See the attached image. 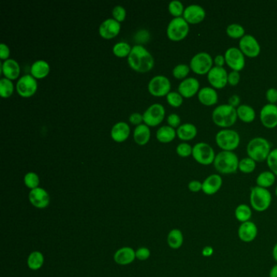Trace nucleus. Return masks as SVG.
<instances>
[{"instance_id": "34", "label": "nucleus", "mask_w": 277, "mask_h": 277, "mask_svg": "<svg viewBox=\"0 0 277 277\" xmlns=\"http://www.w3.org/2000/svg\"><path fill=\"white\" fill-rule=\"evenodd\" d=\"M176 131L174 128L169 126H164L157 130L156 138L159 142L167 143L170 142L175 138Z\"/></svg>"}, {"instance_id": "20", "label": "nucleus", "mask_w": 277, "mask_h": 277, "mask_svg": "<svg viewBox=\"0 0 277 277\" xmlns=\"http://www.w3.org/2000/svg\"><path fill=\"white\" fill-rule=\"evenodd\" d=\"M223 185V179L219 174H211L202 181V192L211 196L217 194Z\"/></svg>"}, {"instance_id": "51", "label": "nucleus", "mask_w": 277, "mask_h": 277, "mask_svg": "<svg viewBox=\"0 0 277 277\" xmlns=\"http://www.w3.org/2000/svg\"><path fill=\"white\" fill-rule=\"evenodd\" d=\"M168 123L169 126L173 127V128L179 127L180 124V116H178L177 114H170V115L168 116Z\"/></svg>"}, {"instance_id": "38", "label": "nucleus", "mask_w": 277, "mask_h": 277, "mask_svg": "<svg viewBox=\"0 0 277 277\" xmlns=\"http://www.w3.org/2000/svg\"><path fill=\"white\" fill-rule=\"evenodd\" d=\"M14 85L10 79L2 78L0 80V94L2 98H8L12 95Z\"/></svg>"}, {"instance_id": "31", "label": "nucleus", "mask_w": 277, "mask_h": 277, "mask_svg": "<svg viewBox=\"0 0 277 277\" xmlns=\"http://www.w3.org/2000/svg\"><path fill=\"white\" fill-rule=\"evenodd\" d=\"M275 174L271 171H264L256 178V185L259 187L268 189L272 187L276 182Z\"/></svg>"}, {"instance_id": "33", "label": "nucleus", "mask_w": 277, "mask_h": 277, "mask_svg": "<svg viewBox=\"0 0 277 277\" xmlns=\"http://www.w3.org/2000/svg\"><path fill=\"white\" fill-rule=\"evenodd\" d=\"M237 117L245 123H251L255 119V111L249 105L242 104L237 107Z\"/></svg>"}, {"instance_id": "36", "label": "nucleus", "mask_w": 277, "mask_h": 277, "mask_svg": "<svg viewBox=\"0 0 277 277\" xmlns=\"http://www.w3.org/2000/svg\"><path fill=\"white\" fill-rule=\"evenodd\" d=\"M245 32L246 31H245L244 27L241 25L236 24V23L229 25L226 29L227 35L229 36L230 38H235V39L244 37L246 35Z\"/></svg>"}, {"instance_id": "30", "label": "nucleus", "mask_w": 277, "mask_h": 277, "mask_svg": "<svg viewBox=\"0 0 277 277\" xmlns=\"http://www.w3.org/2000/svg\"><path fill=\"white\" fill-rule=\"evenodd\" d=\"M252 211L253 210L250 205L245 203L239 204L235 208V218L237 221H239L241 224L250 221L251 217H252V215H253V211Z\"/></svg>"}, {"instance_id": "27", "label": "nucleus", "mask_w": 277, "mask_h": 277, "mask_svg": "<svg viewBox=\"0 0 277 277\" xmlns=\"http://www.w3.org/2000/svg\"><path fill=\"white\" fill-rule=\"evenodd\" d=\"M50 72V65L45 60H37L31 66V74L35 78H44Z\"/></svg>"}, {"instance_id": "7", "label": "nucleus", "mask_w": 277, "mask_h": 277, "mask_svg": "<svg viewBox=\"0 0 277 277\" xmlns=\"http://www.w3.org/2000/svg\"><path fill=\"white\" fill-rule=\"evenodd\" d=\"M190 31L189 23L183 17L173 18L167 28V34L172 41H181L188 35Z\"/></svg>"}, {"instance_id": "41", "label": "nucleus", "mask_w": 277, "mask_h": 277, "mask_svg": "<svg viewBox=\"0 0 277 277\" xmlns=\"http://www.w3.org/2000/svg\"><path fill=\"white\" fill-rule=\"evenodd\" d=\"M168 10L171 14L175 17H181V15L184 13V6L182 2L179 0H173L169 2L168 5Z\"/></svg>"}, {"instance_id": "48", "label": "nucleus", "mask_w": 277, "mask_h": 277, "mask_svg": "<svg viewBox=\"0 0 277 277\" xmlns=\"http://www.w3.org/2000/svg\"><path fill=\"white\" fill-rule=\"evenodd\" d=\"M240 78H241V76H240L239 72L232 71L227 75V83L230 85L235 86L239 83Z\"/></svg>"}, {"instance_id": "52", "label": "nucleus", "mask_w": 277, "mask_h": 277, "mask_svg": "<svg viewBox=\"0 0 277 277\" xmlns=\"http://www.w3.org/2000/svg\"><path fill=\"white\" fill-rule=\"evenodd\" d=\"M10 55L9 48L4 43L0 44V58L2 59L7 60Z\"/></svg>"}, {"instance_id": "16", "label": "nucleus", "mask_w": 277, "mask_h": 277, "mask_svg": "<svg viewBox=\"0 0 277 277\" xmlns=\"http://www.w3.org/2000/svg\"><path fill=\"white\" fill-rule=\"evenodd\" d=\"M258 227L253 221L242 223L237 229V236L245 243H251L258 236Z\"/></svg>"}, {"instance_id": "29", "label": "nucleus", "mask_w": 277, "mask_h": 277, "mask_svg": "<svg viewBox=\"0 0 277 277\" xmlns=\"http://www.w3.org/2000/svg\"><path fill=\"white\" fill-rule=\"evenodd\" d=\"M168 247L173 250L180 249L184 243V235L178 228L171 230L167 238Z\"/></svg>"}, {"instance_id": "22", "label": "nucleus", "mask_w": 277, "mask_h": 277, "mask_svg": "<svg viewBox=\"0 0 277 277\" xmlns=\"http://www.w3.org/2000/svg\"><path fill=\"white\" fill-rule=\"evenodd\" d=\"M120 30H121L120 22L112 18L105 20L100 26V35L106 39L115 38L120 33Z\"/></svg>"}, {"instance_id": "42", "label": "nucleus", "mask_w": 277, "mask_h": 277, "mask_svg": "<svg viewBox=\"0 0 277 277\" xmlns=\"http://www.w3.org/2000/svg\"><path fill=\"white\" fill-rule=\"evenodd\" d=\"M190 71V67L188 66L187 64H180L173 69V74L176 79H185Z\"/></svg>"}, {"instance_id": "21", "label": "nucleus", "mask_w": 277, "mask_h": 277, "mask_svg": "<svg viewBox=\"0 0 277 277\" xmlns=\"http://www.w3.org/2000/svg\"><path fill=\"white\" fill-rule=\"evenodd\" d=\"M200 83L199 80L194 77H188L183 80L178 86V91L184 98L193 97L199 93Z\"/></svg>"}, {"instance_id": "47", "label": "nucleus", "mask_w": 277, "mask_h": 277, "mask_svg": "<svg viewBox=\"0 0 277 277\" xmlns=\"http://www.w3.org/2000/svg\"><path fill=\"white\" fill-rule=\"evenodd\" d=\"M151 256V251L147 247H141L136 251V258L139 260H147Z\"/></svg>"}, {"instance_id": "4", "label": "nucleus", "mask_w": 277, "mask_h": 277, "mask_svg": "<svg viewBox=\"0 0 277 277\" xmlns=\"http://www.w3.org/2000/svg\"><path fill=\"white\" fill-rule=\"evenodd\" d=\"M237 119V109L229 104H221L212 111V120L216 126L221 128H229Z\"/></svg>"}, {"instance_id": "19", "label": "nucleus", "mask_w": 277, "mask_h": 277, "mask_svg": "<svg viewBox=\"0 0 277 277\" xmlns=\"http://www.w3.org/2000/svg\"><path fill=\"white\" fill-rule=\"evenodd\" d=\"M206 17V11L203 7L198 4L189 5L185 7L183 18L190 24H199Z\"/></svg>"}, {"instance_id": "54", "label": "nucleus", "mask_w": 277, "mask_h": 277, "mask_svg": "<svg viewBox=\"0 0 277 277\" xmlns=\"http://www.w3.org/2000/svg\"><path fill=\"white\" fill-rule=\"evenodd\" d=\"M240 102H241V99H240L239 96L237 95H233L231 96V97L228 99V103L230 106L232 107H238L240 106Z\"/></svg>"}, {"instance_id": "26", "label": "nucleus", "mask_w": 277, "mask_h": 277, "mask_svg": "<svg viewBox=\"0 0 277 277\" xmlns=\"http://www.w3.org/2000/svg\"><path fill=\"white\" fill-rule=\"evenodd\" d=\"M130 133V128L126 122H118L111 128V136L116 142H123L128 138Z\"/></svg>"}, {"instance_id": "53", "label": "nucleus", "mask_w": 277, "mask_h": 277, "mask_svg": "<svg viewBox=\"0 0 277 277\" xmlns=\"http://www.w3.org/2000/svg\"><path fill=\"white\" fill-rule=\"evenodd\" d=\"M143 121V115L138 113V112H134V113L131 114L129 116V121L133 125H141V122Z\"/></svg>"}, {"instance_id": "40", "label": "nucleus", "mask_w": 277, "mask_h": 277, "mask_svg": "<svg viewBox=\"0 0 277 277\" xmlns=\"http://www.w3.org/2000/svg\"><path fill=\"white\" fill-rule=\"evenodd\" d=\"M24 182L27 187L29 188L31 190H33L38 187L40 180L37 173L29 172L25 176Z\"/></svg>"}, {"instance_id": "23", "label": "nucleus", "mask_w": 277, "mask_h": 277, "mask_svg": "<svg viewBox=\"0 0 277 277\" xmlns=\"http://www.w3.org/2000/svg\"><path fill=\"white\" fill-rule=\"evenodd\" d=\"M136 251L131 247H123L119 249L114 254V260L119 265L126 266L135 260Z\"/></svg>"}, {"instance_id": "12", "label": "nucleus", "mask_w": 277, "mask_h": 277, "mask_svg": "<svg viewBox=\"0 0 277 277\" xmlns=\"http://www.w3.org/2000/svg\"><path fill=\"white\" fill-rule=\"evenodd\" d=\"M148 90L154 96L167 95L171 90L170 81L163 75L154 76L148 84Z\"/></svg>"}, {"instance_id": "55", "label": "nucleus", "mask_w": 277, "mask_h": 277, "mask_svg": "<svg viewBox=\"0 0 277 277\" xmlns=\"http://www.w3.org/2000/svg\"><path fill=\"white\" fill-rule=\"evenodd\" d=\"M213 253L214 248L211 247V246H206L201 250V255L203 256V257H206V258L211 257V256L213 255Z\"/></svg>"}, {"instance_id": "13", "label": "nucleus", "mask_w": 277, "mask_h": 277, "mask_svg": "<svg viewBox=\"0 0 277 277\" xmlns=\"http://www.w3.org/2000/svg\"><path fill=\"white\" fill-rule=\"evenodd\" d=\"M239 49L247 56L254 58L260 54L259 43L253 36L246 34L239 41Z\"/></svg>"}, {"instance_id": "59", "label": "nucleus", "mask_w": 277, "mask_h": 277, "mask_svg": "<svg viewBox=\"0 0 277 277\" xmlns=\"http://www.w3.org/2000/svg\"><path fill=\"white\" fill-rule=\"evenodd\" d=\"M275 194H276V196L277 197V188H276Z\"/></svg>"}, {"instance_id": "28", "label": "nucleus", "mask_w": 277, "mask_h": 277, "mask_svg": "<svg viewBox=\"0 0 277 277\" xmlns=\"http://www.w3.org/2000/svg\"><path fill=\"white\" fill-rule=\"evenodd\" d=\"M198 130L196 126L190 123L183 124L176 129L178 138L184 141H190L196 137Z\"/></svg>"}, {"instance_id": "43", "label": "nucleus", "mask_w": 277, "mask_h": 277, "mask_svg": "<svg viewBox=\"0 0 277 277\" xmlns=\"http://www.w3.org/2000/svg\"><path fill=\"white\" fill-rule=\"evenodd\" d=\"M167 100L171 106L178 107L182 104L183 96L179 92H169L167 95Z\"/></svg>"}, {"instance_id": "46", "label": "nucleus", "mask_w": 277, "mask_h": 277, "mask_svg": "<svg viewBox=\"0 0 277 277\" xmlns=\"http://www.w3.org/2000/svg\"><path fill=\"white\" fill-rule=\"evenodd\" d=\"M112 15H113L114 19L116 20L117 22H123L126 19V9L121 5H117L114 7Z\"/></svg>"}, {"instance_id": "9", "label": "nucleus", "mask_w": 277, "mask_h": 277, "mask_svg": "<svg viewBox=\"0 0 277 277\" xmlns=\"http://www.w3.org/2000/svg\"><path fill=\"white\" fill-rule=\"evenodd\" d=\"M214 59L207 52H199L190 60V69L194 74L205 75L213 68Z\"/></svg>"}, {"instance_id": "2", "label": "nucleus", "mask_w": 277, "mask_h": 277, "mask_svg": "<svg viewBox=\"0 0 277 277\" xmlns=\"http://www.w3.org/2000/svg\"><path fill=\"white\" fill-rule=\"evenodd\" d=\"M239 162V159L234 152L223 151L216 154L213 164L220 174L228 175L237 172Z\"/></svg>"}, {"instance_id": "35", "label": "nucleus", "mask_w": 277, "mask_h": 277, "mask_svg": "<svg viewBox=\"0 0 277 277\" xmlns=\"http://www.w3.org/2000/svg\"><path fill=\"white\" fill-rule=\"evenodd\" d=\"M44 263V256L40 251H33L28 255L27 264L29 269L33 271L39 270Z\"/></svg>"}, {"instance_id": "11", "label": "nucleus", "mask_w": 277, "mask_h": 277, "mask_svg": "<svg viewBox=\"0 0 277 277\" xmlns=\"http://www.w3.org/2000/svg\"><path fill=\"white\" fill-rule=\"evenodd\" d=\"M165 116V109L162 104L151 105L143 113V121L147 126H155L161 123Z\"/></svg>"}, {"instance_id": "14", "label": "nucleus", "mask_w": 277, "mask_h": 277, "mask_svg": "<svg viewBox=\"0 0 277 277\" xmlns=\"http://www.w3.org/2000/svg\"><path fill=\"white\" fill-rule=\"evenodd\" d=\"M37 89H38V83L35 77L29 74L22 76L17 81V92L20 95H22V97H30L35 94Z\"/></svg>"}, {"instance_id": "45", "label": "nucleus", "mask_w": 277, "mask_h": 277, "mask_svg": "<svg viewBox=\"0 0 277 277\" xmlns=\"http://www.w3.org/2000/svg\"><path fill=\"white\" fill-rule=\"evenodd\" d=\"M193 147L188 143L183 142L178 145L176 147V153H177L180 157H189L192 154Z\"/></svg>"}, {"instance_id": "17", "label": "nucleus", "mask_w": 277, "mask_h": 277, "mask_svg": "<svg viewBox=\"0 0 277 277\" xmlns=\"http://www.w3.org/2000/svg\"><path fill=\"white\" fill-rule=\"evenodd\" d=\"M28 199L36 208L44 209L50 204V195L43 188L38 187L31 190L28 194Z\"/></svg>"}, {"instance_id": "15", "label": "nucleus", "mask_w": 277, "mask_h": 277, "mask_svg": "<svg viewBox=\"0 0 277 277\" xmlns=\"http://www.w3.org/2000/svg\"><path fill=\"white\" fill-rule=\"evenodd\" d=\"M227 74L224 67L215 66L207 74V79L211 86L216 89H223L227 84Z\"/></svg>"}, {"instance_id": "1", "label": "nucleus", "mask_w": 277, "mask_h": 277, "mask_svg": "<svg viewBox=\"0 0 277 277\" xmlns=\"http://www.w3.org/2000/svg\"><path fill=\"white\" fill-rule=\"evenodd\" d=\"M128 63L129 66L136 71L147 73L154 66V59L143 46L135 45L128 55Z\"/></svg>"}, {"instance_id": "39", "label": "nucleus", "mask_w": 277, "mask_h": 277, "mask_svg": "<svg viewBox=\"0 0 277 277\" xmlns=\"http://www.w3.org/2000/svg\"><path fill=\"white\" fill-rule=\"evenodd\" d=\"M131 50L132 48L130 45L126 42H120L113 47L114 54L119 57H125L129 55Z\"/></svg>"}, {"instance_id": "44", "label": "nucleus", "mask_w": 277, "mask_h": 277, "mask_svg": "<svg viewBox=\"0 0 277 277\" xmlns=\"http://www.w3.org/2000/svg\"><path fill=\"white\" fill-rule=\"evenodd\" d=\"M267 164L271 172H273L277 176V148L271 151L270 154L267 159Z\"/></svg>"}, {"instance_id": "10", "label": "nucleus", "mask_w": 277, "mask_h": 277, "mask_svg": "<svg viewBox=\"0 0 277 277\" xmlns=\"http://www.w3.org/2000/svg\"><path fill=\"white\" fill-rule=\"evenodd\" d=\"M225 63L232 71L239 72L244 69L246 64L245 55L237 48H229L225 51Z\"/></svg>"}, {"instance_id": "37", "label": "nucleus", "mask_w": 277, "mask_h": 277, "mask_svg": "<svg viewBox=\"0 0 277 277\" xmlns=\"http://www.w3.org/2000/svg\"><path fill=\"white\" fill-rule=\"evenodd\" d=\"M256 162L250 157H247L240 160L238 170L241 171L242 173L245 174H250L253 173L255 170Z\"/></svg>"}, {"instance_id": "49", "label": "nucleus", "mask_w": 277, "mask_h": 277, "mask_svg": "<svg viewBox=\"0 0 277 277\" xmlns=\"http://www.w3.org/2000/svg\"><path fill=\"white\" fill-rule=\"evenodd\" d=\"M188 189L190 192L192 193H199L202 191V182L197 180H191L188 185Z\"/></svg>"}, {"instance_id": "32", "label": "nucleus", "mask_w": 277, "mask_h": 277, "mask_svg": "<svg viewBox=\"0 0 277 277\" xmlns=\"http://www.w3.org/2000/svg\"><path fill=\"white\" fill-rule=\"evenodd\" d=\"M151 137V131L147 125H139L136 127L133 132V138L139 145L147 144Z\"/></svg>"}, {"instance_id": "50", "label": "nucleus", "mask_w": 277, "mask_h": 277, "mask_svg": "<svg viewBox=\"0 0 277 277\" xmlns=\"http://www.w3.org/2000/svg\"><path fill=\"white\" fill-rule=\"evenodd\" d=\"M266 98L269 103L275 104L277 102V90L275 88H270L266 92Z\"/></svg>"}, {"instance_id": "57", "label": "nucleus", "mask_w": 277, "mask_h": 277, "mask_svg": "<svg viewBox=\"0 0 277 277\" xmlns=\"http://www.w3.org/2000/svg\"><path fill=\"white\" fill-rule=\"evenodd\" d=\"M269 277H277V263L271 268L269 272Z\"/></svg>"}, {"instance_id": "8", "label": "nucleus", "mask_w": 277, "mask_h": 277, "mask_svg": "<svg viewBox=\"0 0 277 277\" xmlns=\"http://www.w3.org/2000/svg\"><path fill=\"white\" fill-rule=\"evenodd\" d=\"M192 155L199 164L208 166L213 164L216 154L213 148L205 142H199L193 147Z\"/></svg>"}, {"instance_id": "24", "label": "nucleus", "mask_w": 277, "mask_h": 277, "mask_svg": "<svg viewBox=\"0 0 277 277\" xmlns=\"http://www.w3.org/2000/svg\"><path fill=\"white\" fill-rule=\"evenodd\" d=\"M1 73L4 74L6 78L15 80L19 76L21 68L15 59H8L1 63Z\"/></svg>"}, {"instance_id": "5", "label": "nucleus", "mask_w": 277, "mask_h": 277, "mask_svg": "<svg viewBox=\"0 0 277 277\" xmlns=\"http://www.w3.org/2000/svg\"><path fill=\"white\" fill-rule=\"evenodd\" d=\"M247 154L254 161L267 160L271 152V145L265 138L257 137L250 141L247 145Z\"/></svg>"}, {"instance_id": "56", "label": "nucleus", "mask_w": 277, "mask_h": 277, "mask_svg": "<svg viewBox=\"0 0 277 277\" xmlns=\"http://www.w3.org/2000/svg\"><path fill=\"white\" fill-rule=\"evenodd\" d=\"M214 63L216 64V66L217 67H223L225 64V58L224 55H216L215 58H214Z\"/></svg>"}, {"instance_id": "6", "label": "nucleus", "mask_w": 277, "mask_h": 277, "mask_svg": "<svg viewBox=\"0 0 277 277\" xmlns=\"http://www.w3.org/2000/svg\"><path fill=\"white\" fill-rule=\"evenodd\" d=\"M240 141L239 133L233 129L225 128L219 131L216 136V144L221 149L226 151H232L237 149Z\"/></svg>"}, {"instance_id": "58", "label": "nucleus", "mask_w": 277, "mask_h": 277, "mask_svg": "<svg viewBox=\"0 0 277 277\" xmlns=\"http://www.w3.org/2000/svg\"><path fill=\"white\" fill-rule=\"evenodd\" d=\"M273 258H274V260H275L277 263V242L274 245V247H273Z\"/></svg>"}, {"instance_id": "18", "label": "nucleus", "mask_w": 277, "mask_h": 277, "mask_svg": "<svg viewBox=\"0 0 277 277\" xmlns=\"http://www.w3.org/2000/svg\"><path fill=\"white\" fill-rule=\"evenodd\" d=\"M260 121L266 128H274L277 126V106L268 103L260 111Z\"/></svg>"}, {"instance_id": "3", "label": "nucleus", "mask_w": 277, "mask_h": 277, "mask_svg": "<svg viewBox=\"0 0 277 277\" xmlns=\"http://www.w3.org/2000/svg\"><path fill=\"white\" fill-rule=\"evenodd\" d=\"M273 196L268 189L253 186L250 194V204L251 208L257 212H263L268 210L272 205Z\"/></svg>"}, {"instance_id": "25", "label": "nucleus", "mask_w": 277, "mask_h": 277, "mask_svg": "<svg viewBox=\"0 0 277 277\" xmlns=\"http://www.w3.org/2000/svg\"><path fill=\"white\" fill-rule=\"evenodd\" d=\"M199 100L205 106H213L218 102V93L214 88H201L198 93Z\"/></svg>"}]
</instances>
